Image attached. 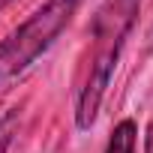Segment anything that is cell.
<instances>
[{
	"instance_id": "3957f363",
	"label": "cell",
	"mask_w": 153,
	"mask_h": 153,
	"mask_svg": "<svg viewBox=\"0 0 153 153\" xmlns=\"http://www.w3.org/2000/svg\"><path fill=\"white\" fill-rule=\"evenodd\" d=\"M135 144H138V126H135L132 117H126L111 129L105 153H135Z\"/></svg>"
},
{
	"instance_id": "7a4b0ae2",
	"label": "cell",
	"mask_w": 153,
	"mask_h": 153,
	"mask_svg": "<svg viewBox=\"0 0 153 153\" xmlns=\"http://www.w3.org/2000/svg\"><path fill=\"white\" fill-rule=\"evenodd\" d=\"M81 0H45L0 42V87L24 75L72 24Z\"/></svg>"
},
{
	"instance_id": "277c9868",
	"label": "cell",
	"mask_w": 153,
	"mask_h": 153,
	"mask_svg": "<svg viewBox=\"0 0 153 153\" xmlns=\"http://www.w3.org/2000/svg\"><path fill=\"white\" fill-rule=\"evenodd\" d=\"M15 129H18V108H12L0 117V153L9 150V144L15 138Z\"/></svg>"
},
{
	"instance_id": "5b68a950",
	"label": "cell",
	"mask_w": 153,
	"mask_h": 153,
	"mask_svg": "<svg viewBox=\"0 0 153 153\" xmlns=\"http://www.w3.org/2000/svg\"><path fill=\"white\" fill-rule=\"evenodd\" d=\"M9 3H15V0H0V12H3V9H6Z\"/></svg>"
},
{
	"instance_id": "6da1fadb",
	"label": "cell",
	"mask_w": 153,
	"mask_h": 153,
	"mask_svg": "<svg viewBox=\"0 0 153 153\" xmlns=\"http://www.w3.org/2000/svg\"><path fill=\"white\" fill-rule=\"evenodd\" d=\"M141 12V0H102L90 21V51L81 69V81L75 90V126L90 129L102 108L105 90L114 78V69L126 36L132 33Z\"/></svg>"
}]
</instances>
